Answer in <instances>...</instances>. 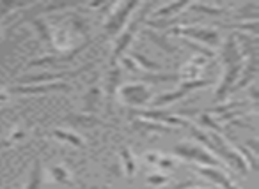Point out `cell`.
I'll list each match as a JSON object with an SVG mask.
<instances>
[{"instance_id": "1", "label": "cell", "mask_w": 259, "mask_h": 189, "mask_svg": "<svg viewBox=\"0 0 259 189\" xmlns=\"http://www.w3.org/2000/svg\"><path fill=\"white\" fill-rule=\"evenodd\" d=\"M188 129H190V133H192V136H194V138H197L199 142L204 143V145L208 147L209 150H213L217 156L224 157V159H226L231 166L236 168L241 175H247V171H248L247 161H245L243 156L238 152V149H233V147H231L229 143L222 138V136H220V135L208 136V135H204L202 131H199L197 128H194V125H190Z\"/></svg>"}, {"instance_id": "2", "label": "cell", "mask_w": 259, "mask_h": 189, "mask_svg": "<svg viewBox=\"0 0 259 189\" xmlns=\"http://www.w3.org/2000/svg\"><path fill=\"white\" fill-rule=\"evenodd\" d=\"M174 154L187 161H195L199 163L201 166H220L219 159L211 156L208 150L201 149V147H194V145H188V143H180V145L174 147Z\"/></svg>"}, {"instance_id": "3", "label": "cell", "mask_w": 259, "mask_h": 189, "mask_svg": "<svg viewBox=\"0 0 259 189\" xmlns=\"http://www.w3.org/2000/svg\"><path fill=\"white\" fill-rule=\"evenodd\" d=\"M137 6H139V2H126V4L114 6L115 11L108 15V20H107V23H105V36H115V34L122 29V25L126 23L128 16L132 15V11H134Z\"/></svg>"}, {"instance_id": "4", "label": "cell", "mask_w": 259, "mask_h": 189, "mask_svg": "<svg viewBox=\"0 0 259 189\" xmlns=\"http://www.w3.org/2000/svg\"><path fill=\"white\" fill-rule=\"evenodd\" d=\"M153 8V4H146L144 6V11L141 13V15H137V18L134 20V22L128 25V30H126L124 34H121V37L117 39V44H115L114 51H112V64H115V60H117L119 57H121L122 53H124V50L130 46V43L134 41V36L135 32L139 30V27H141V23L146 20V13H148V9Z\"/></svg>"}, {"instance_id": "5", "label": "cell", "mask_w": 259, "mask_h": 189, "mask_svg": "<svg viewBox=\"0 0 259 189\" xmlns=\"http://www.w3.org/2000/svg\"><path fill=\"white\" fill-rule=\"evenodd\" d=\"M119 97L122 103L130 104V106H144L149 101L151 94H149L148 87L141 85V83H134V85H122L117 90Z\"/></svg>"}, {"instance_id": "6", "label": "cell", "mask_w": 259, "mask_h": 189, "mask_svg": "<svg viewBox=\"0 0 259 189\" xmlns=\"http://www.w3.org/2000/svg\"><path fill=\"white\" fill-rule=\"evenodd\" d=\"M94 68V62L85 64L83 68L76 69V71H61V73H39V75H30V76H23L18 80V85H37V83H47V82H54V80H61V78H69V76H78L80 73L89 71Z\"/></svg>"}, {"instance_id": "7", "label": "cell", "mask_w": 259, "mask_h": 189, "mask_svg": "<svg viewBox=\"0 0 259 189\" xmlns=\"http://www.w3.org/2000/svg\"><path fill=\"white\" fill-rule=\"evenodd\" d=\"M209 83H211L209 80H190V82H185V83H181V87L176 90V92L163 94V96H160L158 99L153 101V106L162 108V106H165V104L172 103V101H178V99H181V97H185L190 90L201 89V87H206V85H209Z\"/></svg>"}, {"instance_id": "8", "label": "cell", "mask_w": 259, "mask_h": 189, "mask_svg": "<svg viewBox=\"0 0 259 189\" xmlns=\"http://www.w3.org/2000/svg\"><path fill=\"white\" fill-rule=\"evenodd\" d=\"M170 34H176V36H185V37H192V39H199L202 43L209 44V46H215L219 44V32L213 29H202V27H187V29H172Z\"/></svg>"}, {"instance_id": "9", "label": "cell", "mask_w": 259, "mask_h": 189, "mask_svg": "<svg viewBox=\"0 0 259 189\" xmlns=\"http://www.w3.org/2000/svg\"><path fill=\"white\" fill-rule=\"evenodd\" d=\"M57 90H66V92H69L71 87H69L68 83L52 82V83H41V85H18V87H13L11 92H15V94H47V92H57Z\"/></svg>"}, {"instance_id": "10", "label": "cell", "mask_w": 259, "mask_h": 189, "mask_svg": "<svg viewBox=\"0 0 259 189\" xmlns=\"http://www.w3.org/2000/svg\"><path fill=\"white\" fill-rule=\"evenodd\" d=\"M245 64H238V66H231V68H226V75H224L222 82H220V87L217 89V94H215V101H224L227 96H229V90H231V85L236 83V78L238 75L241 73Z\"/></svg>"}, {"instance_id": "11", "label": "cell", "mask_w": 259, "mask_h": 189, "mask_svg": "<svg viewBox=\"0 0 259 189\" xmlns=\"http://www.w3.org/2000/svg\"><path fill=\"white\" fill-rule=\"evenodd\" d=\"M91 43H93V41H87V43H83L82 46L75 48V50L68 51V53L61 55V57H41V58H37V60L29 62V66H27V68H39V66H55V64H62V62H69V60H73V58H75L78 53H82V51L85 50V48L89 46Z\"/></svg>"}, {"instance_id": "12", "label": "cell", "mask_w": 259, "mask_h": 189, "mask_svg": "<svg viewBox=\"0 0 259 189\" xmlns=\"http://www.w3.org/2000/svg\"><path fill=\"white\" fill-rule=\"evenodd\" d=\"M222 60L226 64V68H231V66H238V64H243L241 60V51L238 48V43H236V37L234 36H229L222 48Z\"/></svg>"}, {"instance_id": "13", "label": "cell", "mask_w": 259, "mask_h": 189, "mask_svg": "<svg viewBox=\"0 0 259 189\" xmlns=\"http://www.w3.org/2000/svg\"><path fill=\"white\" fill-rule=\"evenodd\" d=\"M64 120L68 124H71L73 128H96V125H107L101 118L94 117V115H87V113H69L64 117Z\"/></svg>"}, {"instance_id": "14", "label": "cell", "mask_w": 259, "mask_h": 189, "mask_svg": "<svg viewBox=\"0 0 259 189\" xmlns=\"http://www.w3.org/2000/svg\"><path fill=\"white\" fill-rule=\"evenodd\" d=\"M199 173H201L204 178H208V180H211L213 184H219L222 189H238L236 185H234L222 171L217 170L215 166H201L199 168Z\"/></svg>"}, {"instance_id": "15", "label": "cell", "mask_w": 259, "mask_h": 189, "mask_svg": "<svg viewBox=\"0 0 259 189\" xmlns=\"http://www.w3.org/2000/svg\"><path fill=\"white\" fill-rule=\"evenodd\" d=\"M101 106V89L98 85H93L89 92L83 96V110L87 115H93L100 110Z\"/></svg>"}, {"instance_id": "16", "label": "cell", "mask_w": 259, "mask_h": 189, "mask_svg": "<svg viewBox=\"0 0 259 189\" xmlns=\"http://www.w3.org/2000/svg\"><path fill=\"white\" fill-rule=\"evenodd\" d=\"M119 78H121V69L112 68L110 73H108V76H107V110L108 111H110L112 103H114V97H115V92H117Z\"/></svg>"}, {"instance_id": "17", "label": "cell", "mask_w": 259, "mask_h": 189, "mask_svg": "<svg viewBox=\"0 0 259 189\" xmlns=\"http://www.w3.org/2000/svg\"><path fill=\"white\" fill-rule=\"evenodd\" d=\"M144 36L148 37L151 43H155L160 50L165 51V53H176V51H178V48L174 46L172 43H169V39H167L165 36H158V34L153 32V30H144Z\"/></svg>"}, {"instance_id": "18", "label": "cell", "mask_w": 259, "mask_h": 189, "mask_svg": "<svg viewBox=\"0 0 259 189\" xmlns=\"http://www.w3.org/2000/svg\"><path fill=\"white\" fill-rule=\"evenodd\" d=\"M188 6H190L188 0H183V2H170V4H165V6H162V8L156 9L155 16H158V18H167V16H170V15H180V13L183 11L185 8H188Z\"/></svg>"}, {"instance_id": "19", "label": "cell", "mask_w": 259, "mask_h": 189, "mask_svg": "<svg viewBox=\"0 0 259 189\" xmlns=\"http://www.w3.org/2000/svg\"><path fill=\"white\" fill-rule=\"evenodd\" d=\"M41 184H43V168H41V161L36 157L25 189H41Z\"/></svg>"}, {"instance_id": "20", "label": "cell", "mask_w": 259, "mask_h": 189, "mask_svg": "<svg viewBox=\"0 0 259 189\" xmlns=\"http://www.w3.org/2000/svg\"><path fill=\"white\" fill-rule=\"evenodd\" d=\"M135 131H141V133H170L172 129L165 128L163 124L160 122H148V120H135L134 124Z\"/></svg>"}, {"instance_id": "21", "label": "cell", "mask_w": 259, "mask_h": 189, "mask_svg": "<svg viewBox=\"0 0 259 189\" xmlns=\"http://www.w3.org/2000/svg\"><path fill=\"white\" fill-rule=\"evenodd\" d=\"M188 8L195 13H202V15H209V16H224L226 15V8L217 4H190Z\"/></svg>"}, {"instance_id": "22", "label": "cell", "mask_w": 259, "mask_h": 189, "mask_svg": "<svg viewBox=\"0 0 259 189\" xmlns=\"http://www.w3.org/2000/svg\"><path fill=\"white\" fill-rule=\"evenodd\" d=\"M121 159H122V170H124L126 177L132 178L135 175V159L128 147H121Z\"/></svg>"}, {"instance_id": "23", "label": "cell", "mask_w": 259, "mask_h": 189, "mask_svg": "<svg viewBox=\"0 0 259 189\" xmlns=\"http://www.w3.org/2000/svg\"><path fill=\"white\" fill-rule=\"evenodd\" d=\"M52 135L55 136V138H59L61 142H66V143H69V145H75V147H78V149H83V142H82V138L80 136H76L75 133H68V131H59V129H54V133Z\"/></svg>"}, {"instance_id": "24", "label": "cell", "mask_w": 259, "mask_h": 189, "mask_svg": "<svg viewBox=\"0 0 259 189\" xmlns=\"http://www.w3.org/2000/svg\"><path fill=\"white\" fill-rule=\"evenodd\" d=\"M180 80V75H163V73H146L142 76V82L146 83H167Z\"/></svg>"}, {"instance_id": "25", "label": "cell", "mask_w": 259, "mask_h": 189, "mask_svg": "<svg viewBox=\"0 0 259 189\" xmlns=\"http://www.w3.org/2000/svg\"><path fill=\"white\" fill-rule=\"evenodd\" d=\"M130 57H134V58H135V62H139V66H141V68H144L146 71L162 73V66H160L158 62H153V60H149V58H146L144 55L137 53V51H134V53L130 55Z\"/></svg>"}, {"instance_id": "26", "label": "cell", "mask_w": 259, "mask_h": 189, "mask_svg": "<svg viewBox=\"0 0 259 189\" xmlns=\"http://www.w3.org/2000/svg\"><path fill=\"white\" fill-rule=\"evenodd\" d=\"M30 23H32L34 27H36V30H37V34H39V37L45 41V43H48L50 46H54V37H52V34H50V30H48V25L43 22V20H39V18H34V20H30Z\"/></svg>"}, {"instance_id": "27", "label": "cell", "mask_w": 259, "mask_h": 189, "mask_svg": "<svg viewBox=\"0 0 259 189\" xmlns=\"http://www.w3.org/2000/svg\"><path fill=\"white\" fill-rule=\"evenodd\" d=\"M50 171H52V177H54V180L55 182H59V184H71V178H69V175H68V170H66L64 166H52L50 168Z\"/></svg>"}, {"instance_id": "28", "label": "cell", "mask_w": 259, "mask_h": 189, "mask_svg": "<svg viewBox=\"0 0 259 189\" xmlns=\"http://www.w3.org/2000/svg\"><path fill=\"white\" fill-rule=\"evenodd\" d=\"M245 101H236V103H227V104H224V106H215V108H211L209 111H213V113H226V111H234L236 108H241V106H245Z\"/></svg>"}, {"instance_id": "29", "label": "cell", "mask_w": 259, "mask_h": 189, "mask_svg": "<svg viewBox=\"0 0 259 189\" xmlns=\"http://www.w3.org/2000/svg\"><path fill=\"white\" fill-rule=\"evenodd\" d=\"M181 43L185 44V46H188V48H192V50H195V51H199L201 55H206V57H213V50H208V48H204V46H201V44H195V43H192V41H187V39H183Z\"/></svg>"}, {"instance_id": "30", "label": "cell", "mask_w": 259, "mask_h": 189, "mask_svg": "<svg viewBox=\"0 0 259 189\" xmlns=\"http://www.w3.org/2000/svg\"><path fill=\"white\" fill-rule=\"evenodd\" d=\"M148 184H151V185H163V184H167V175H162V173H155V175H149L148 178Z\"/></svg>"}, {"instance_id": "31", "label": "cell", "mask_w": 259, "mask_h": 189, "mask_svg": "<svg viewBox=\"0 0 259 189\" xmlns=\"http://www.w3.org/2000/svg\"><path fill=\"white\" fill-rule=\"evenodd\" d=\"M195 185H197V182H195L194 178H190V180L180 182V184H176L174 187H170V189H192V187H195Z\"/></svg>"}, {"instance_id": "32", "label": "cell", "mask_w": 259, "mask_h": 189, "mask_svg": "<svg viewBox=\"0 0 259 189\" xmlns=\"http://www.w3.org/2000/svg\"><path fill=\"white\" fill-rule=\"evenodd\" d=\"M156 166H158L160 170H169V168L174 166V163L170 159H167V157H160L158 163H156Z\"/></svg>"}, {"instance_id": "33", "label": "cell", "mask_w": 259, "mask_h": 189, "mask_svg": "<svg viewBox=\"0 0 259 189\" xmlns=\"http://www.w3.org/2000/svg\"><path fill=\"white\" fill-rule=\"evenodd\" d=\"M122 64H124L126 66V68H128L130 69V71H139V66L137 64H135V62L134 60H132V58H130V57H126V58H122Z\"/></svg>"}, {"instance_id": "34", "label": "cell", "mask_w": 259, "mask_h": 189, "mask_svg": "<svg viewBox=\"0 0 259 189\" xmlns=\"http://www.w3.org/2000/svg\"><path fill=\"white\" fill-rule=\"evenodd\" d=\"M158 159H160L158 154H153V152L146 154V161H148L149 164H155V166H156V163H158Z\"/></svg>"}, {"instance_id": "35", "label": "cell", "mask_w": 259, "mask_h": 189, "mask_svg": "<svg viewBox=\"0 0 259 189\" xmlns=\"http://www.w3.org/2000/svg\"><path fill=\"white\" fill-rule=\"evenodd\" d=\"M80 189H107V187H103V185H98V184H80Z\"/></svg>"}, {"instance_id": "36", "label": "cell", "mask_w": 259, "mask_h": 189, "mask_svg": "<svg viewBox=\"0 0 259 189\" xmlns=\"http://www.w3.org/2000/svg\"><path fill=\"white\" fill-rule=\"evenodd\" d=\"M250 97H252V101H257V89H255V85L250 89Z\"/></svg>"}, {"instance_id": "37", "label": "cell", "mask_w": 259, "mask_h": 189, "mask_svg": "<svg viewBox=\"0 0 259 189\" xmlns=\"http://www.w3.org/2000/svg\"><path fill=\"white\" fill-rule=\"evenodd\" d=\"M4 101H6V96H0V106L4 104Z\"/></svg>"}, {"instance_id": "38", "label": "cell", "mask_w": 259, "mask_h": 189, "mask_svg": "<svg viewBox=\"0 0 259 189\" xmlns=\"http://www.w3.org/2000/svg\"><path fill=\"white\" fill-rule=\"evenodd\" d=\"M192 189H199V187H197V185H195V187H192Z\"/></svg>"}]
</instances>
